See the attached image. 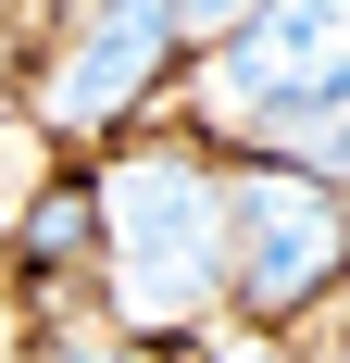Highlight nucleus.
<instances>
[{
    "label": "nucleus",
    "instance_id": "1",
    "mask_svg": "<svg viewBox=\"0 0 350 363\" xmlns=\"http://www.w3.org/2000/svg\"><path fill=\"white\" fill-rule=\"evenodd\" d=\"M101 176V313L138 338L225 326V150L150 113L138 138L88 150Z\"/></svg>",
    "mask_w": 350,
    "mask_h": 363
},
{
    "label": "nucleus",
    "instance_id": "2",
    "mask_svg": "<svg viewBox=\"0 0 350 363\" xmlns=\"http://www.w3.org/2000/svg\"><path fill=\"white\" fill-rule=\"evenodd\" d=\"M350 313V201L276 150L225 163V338L300 351Z\"/></svg>",
    "mask_w": 350,
    "mask_h": 363
},
{
    "label": "nucleus",
    "instance_id": "3",
    "mask_svg": "<svg viewBox=\"0 0 350 363\" xmlns=\"http://www.w3.org/2000/svg\"><path fill=\"white\" fill-rule=\"evenodd\" d=\"M338 101H350V0H263L238 38L188 50L175 125L238 163V150H276L288 125H313Z\"/></svg>",
    "mask_w": 350,
    "mask_h": 363
},
{
    "label": "nucleus",
    "instance_id": "4",
    "mask_svg": "<svg viewBox=\"0 0 350 363\" xmlns=\"http://www.w3.org/2000/svg\"><path fill=\"white\" fill-rule=\"evenodd\" d=\"M175 75H188V38H175L163 0H63L50 38H38L26 113H38V138H63V150H113L175 101Z\"/></svg>",
    "mask_w": 350,
    "mask_h": 363
},
{
    "label": "nucleus",
    "instance_id": "5",
    "mask_svg": "<svg viewBox=\"0 0 350 363\" xmlns=\"http://www.w3.org/2000/svg\"><path fill=\"white\" fill-rule=\"evenodd\" d=\"M13 363H201V338H138V326H113L101 301H63V313H26Z\"/></svg>",
    "mask_w": 350,
    "mask_h": 363
},
{
    "label": "nucleus",
    "instance_id": "6",
    "mask_svg": "<svg viewBox=\"0 0 350 363\" xmlns=\"http://www.w3.org/2000/svg\"><path fill=\"white\" fill-rule=\"evenodd\" d=\"M163 13H175V38H188V50H213V38H238L263 0H163Z\"/></svg>",
    "mask_w": 350,
    "mask_h": 363
},
{
    "label": "nucleus",
    "instance_id": "7",
    "mask_svg": "<svg viewBox=\"0 0 350 363\" xmlns=\"http://www.w3.org/2000/svg\"><path fill=\"white\" fill-rule=\"evenodd\" d=\"M201 363H313V351H263V338H213Z\"/></svg>",
    "mask_w": 350,
    "mask_h": 363
}]
</instances>
